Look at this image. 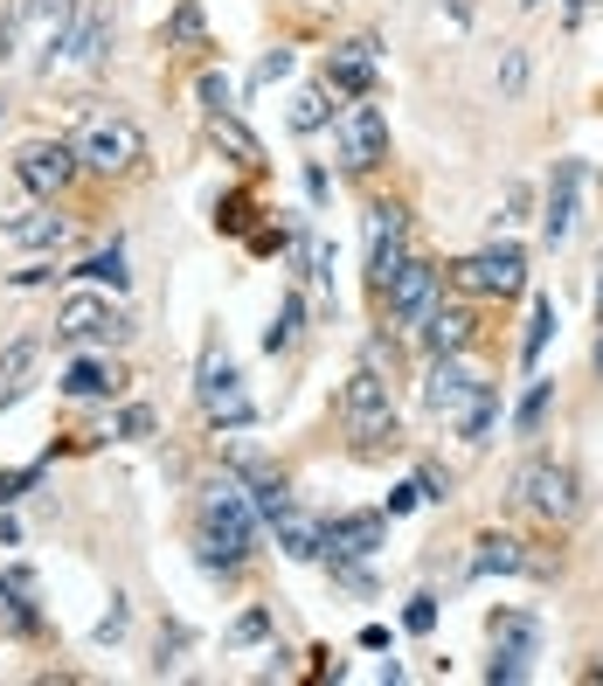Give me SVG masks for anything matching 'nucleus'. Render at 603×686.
<instances>
[{
	"label": "nucleus",
	"instance_id": "obj_32",
	"mask_svg": "<svg viewBox=\"0 0 603 686\" xmlns=\"http://www.w3.org/2000/svg\"><path fill=\"white\" fill-rule=\"evenodd\" d=\"M493 645H520V652H534V645H541V624H534V617H514V610H500V617H493Z\"/></svg>",
	"mask_w": 603,
	"mask_h": 686
},
{
	"label": "nucleus",
	"instance_id": "obj_43",
	"mask_svg": "<svg viewBox=\"0 0 603 686\" xmlns=\"http://www.w3.org/2000/svg\"><path fill=\"white\" fill-rule=\"evenodd\" d=\"M28 486H35V465H28V471H0V506H14Z\"/></svg>",
	"mask_w": 603,
	"mask_h": 686
},
{
	"label": "nucleus",
	"instance_id": "obj_17",
	"mask_svg": "<svg viewBox=\"0 0 603 686\" xmlns=\"http://www.w3.org/2000/svg\"><path fill=\"white\" fill-rule=\"evenodd\" d=\"M472 576H549V562H541V555H527V541H520V534H479Z\"/></svg>",
	"mask_w": 603,
	"mask_h": 686
},
{
	"label": "nucleus",
	"instance_id": "obj_15",
	"mask_svg": "<svg viewBox=\"0 0 603 686\" xmlns=\"http://www.w3.org/2000/svg\"><path fill=\"white\" fill-rule=\"evenodd\" d=\"M374 56H382V42H374V35H354V42H341V49L327 56V90L374 98Z\"/></svg>",
	"mask_w": 603,
	"mask_h": 686
},
{
	"label": "nucleus",
	"instance_id": "obj_5",
	"mask_svg": "<svg viewBox=\"0 0 603 686\" xmlns=\"http://www.w3.org/2000/svg\"><path fill=\"white\" fill-rule=\"evenodd\" d=\"M333 160L347 167V174H374V167L389 160V111L374 98H354L333 111Z\"/></svg>",
	"mask_w": 603,
	"mask_h": 686
},
{
	"label": "nucleus",
	"instance_id": "obj_28",
	"mask_svg": "<svg viewBox=\"0 0 603 686\" xmlns=\"http://www.w3.org/2000/svg\"><path fill=\"white\" fill-rule=\"evenodd\" d=\"M298 333H306V305L285 298V305H278V319L263 327V354H292V347H298Z\"/></svg>",
	"mask_w": 603,
	"mask_h": 686
},
{
	"label": "nucleus",
	"instance_id": "obj_4",
	"mask_svg": "<svg viewBox=\"0 0 603 686\" xmlns=\"http://www.w3.org/2000/svg\"><path fill=\"white\" fill-rule=\"evenodd\" d=\"M514 492H520V506L541 513L549 527H569L576 513H582V479H576V465H562V457H549V451L520 465Z\"/></svg>",
	"mask_w": 603,
	"mask_h": 686
},
{
	"label": "nucleus",
	"instance_id": "obj_38",
	"mask_svg": "<svg viewBox=\"0 0 603 686\" xmlns=\"http://www.w3.org/2000/svg\"><path fill=\"white\" fill-rule=\"evenodd\" d=\"M14 56H22V0L0 8V63H14Z\"/></svg>",
	"mask_w": 603,
	"mask_h": 686
},
{
	"label": "nucleus",
	"instance_id": "obj_23",
	"mask_svg": "<svg viewBox=\"0 0 603 686\" xmlns=\"http://www.w3.org/2000/svg\"><path fill=\"white\" fill-rule=\"evenodd\" d=\"M35 368H42V333H22V340H8V347H0V409L28 389Z\"/></svg>",
	"mask_w": 603,
	"mask_h": 686
},
{
	"label": "nucleus",
	"instance_id": "obj_42",
	"mask_svg": "<svg viewBox=\"0 0 603 686\" xmlns=\"http://www.w3.org/2000/svg\"><path fill=\"white\" fill-rule=\"evenodd\" d=\"M119 638H125V603L111 597V610L98 617V645H119Z\"/></svg>",
	"mask_w": 603,
	"mask_h": 686
},
{
	"label": "nucleus",
	"instance_id": "obj_45",
	"mask_svg": "<svg viewBox=\"0 0 603 686\" xmlns=\"http://www.w3.org/2000/svg\"><path fill=\"white\" fill-rule=\"evenodd\" d=\"M417 486H423V500H451V471H438V465H423Z\"/></svg>",
	"mask_w": 603,
	"mask_h": 686
},
{
	"label": "nucleus",
	"instance_id": "obj_48",
	"mask_svg": "<svg viewBox=\"0 0 603 686\" xmlns=\"http://www.w3.org/2000/svg\"><path fill=\"white\" fill-rule=\"evenodd\" d=\"M596 319H603V278H596Z\"/></svg>",
	"mask_w": 603,
	"mask_h": 686
},
{
	"label": "nucleus",
	"instance_id": "obj_18",
	"mask_svg": "<svg viewBox=\"0 0 603 686\" xmlns=\"http://www.w3.org/2000/svg\"><path fill=\"white\" fill-rule=\"evenodd\" d=\"M263 527L278 534V548H285L292 562H319V555H327V520H312V513H306V506H292V500L278 506Z\"/></svg>",
	"mask_w": 603,
	"mask_h": 686
},
{
	"label": "nucleus",
	"instance_id": "obj_41",
	"mask_svg": "<svg viewBox=\"0 0 603 686\" xmlns=\"http://www.w3.org/2000/svg\"><path fill=\"white\" fill-rule=\"evenodd\" d=\"M119 437H153V409L146 403H132V409H119V424H111Z\"/></svg>",
	"mask_w": 603,
	"mask_h": 686
},
{
	"label": "nucleus",
	"instance_id": "obj_51",
	"mask_svg": "<svg viewBox=\"0 0 603 686\" xmlns=\"http://www.w3.org/2000/svg\"><path fill=\"white\" fill-rule=\"evenodd\" d=\"M520 8H541V0H520Z\"/></svg>",
	"mask_w": 603,
	"mask_h": 686
},
{
	"label": "nucleus",
	"instance_id": "obj_49",
	"mask_svg": "<svg viewBox=\"0 0 603 686\" xmlns=\"http://www.w3.org/2000/svg\"><path fill=\"white\" fill-rule=\"evenodd\" d=\"M596 375H603V340H596Z\"/></svg>",
	"mask_w": 603,
	"mask_h": 686
},
{
	"label": "nucleus",
	"instance_id": "obj_11",
	"mask_svg": "<svg viewBox=\"0 0 603 686\" xmlns=\"http://www.w3.org/2000/svg\"><path fill=\"white\" fill-rule=\"evenodd\" d=\"M438 298H444V264H430V257H417V250H409L403 271L382 284L389 319H403V327H423V313H430Z\"/></svg>",
	"mask_w": 603,
	"mask_h": 686
},
{
	"label": "nucleus",
	"instance_id": "obj_50",
	"mask_svg": "<svg viewBox=\"0 0 603 686\" xmlns=\"http://www.w3.org/2000/svg\"><path fill=\"white\" fill-rule=\"evenodd\" d=\"M0 119H8V98H0Z\"/></svg>",
	"mask_w": 603,
	"mask_h": 686
},
{
	"label": "nucleus",
	"instance_id": "obj_25",
	"mask_svg": "<svg viewBox=\"0 0 603 686\" xmlns=\"http://www.w3.org/2000/svg\"><path fill=\"white\" fill-rule=\"evenodd\" d=\"M527 76H534V49H527V42H506V49H500V70H493V98H500V105H520V98H527Z\"/></svg>",
	"mask_w": 603,
	"mask_h": 686
},
{
	"label": "nucleus",
	"instance_id": "obj_35",
	"mask_svg": "<svg viewBox=\"0 0 603 686\" xmlns=\"http://www.w3.org/2000/svg\"><path fill=\"white\" fill-rule=\"evenodd\" d=\"M250 195H222L216 201V229H222V236H243V229H250Z\"/></svg>",
	"mask_w": 603,
	"mask_h": 686
},
{
	"label": "nucleus",
	"instance_id": "obj_13",
	"mask_svg": "<svg viewBox=\"0 0 603 686\" xmlns=\"http://www.w3.org/2000/svg\"><path fill=\"white\" fill-rule=\"evenodd\" d=\"M576 208H582V160H555L549 201H541V243L549 250H562L576 236Z\"/></svg>",
	"mask_w": 603,
	"mask_h": 686
},
{
	"label": "nucleus",
	"instance_id": "obj_8",
	"mask_svg": "<svg viewBox=\"0 0 603 686\" xmlns=\"http://www.w3.org/2000/svg\"><path fill=\"white\" fill-rule=\"evenodd\" d=\"M451 278H458L465 292H479V298H514V292H527V250L493 236L485 250H472L465 264H451Z\"/></svg>",
	"mask_w": 603,
	"mask_h": 686
},
{
	"label": "nucleus",
	"instance_id": "obj_2",
	"mask_svg": "<svg viewBox=\"0 0 603 686\" xmlns=\"http://www.w3.org/2000/svg\"><path fill=\"white\" fill-rule=\"evenodd\" d=\"M341 424L361 451H395L403 444V424H395V403H389V381L374 368H354L347 389H341Z\"/></svg>",
	"mask_w": 603,
	"mask_h": 686
},
{
	"label": "nucleus",
	"instance_id": "obj_24",
	"mask_svg": "<svg viewBox=\"0 0 603 686\" xmlns=\"http://www.w3.org/2000/svg\"><path fill=\"white\" fill-rule=\"evenodd\" d=\"M209 139H216L222 152H230V160L243 167V174H257V167H263V139H257V132L236 119V111H209Z\"/></svg>",
	"mask_w": 603,
	"mask_h": 686
},
{
	"label": "nucleus",
	"instance_id": "obj_36",
	"mask_svg": "<svg viewBox=\"0 0 603 686\" xmlns=\"http://www.w3.org/2000/svg\"><path fill=\"white\" fill-rule=\"evenodd\" d=\"M527 208H534V187H527V181H514V187H506V195H500V216H493V236H500V229H514V222L527 216Z\"/></svg>",
	"mask_w": 603,
	"mask_h": 686
},
{
	"label": "nucleus",
	"instance_id": "obj_39",
	"mask_svg": "<svg viewBox=\"0 0 603 686\" xmlns=\"http://www.w3.org/2000/svg\"><path fill=\"white\" fill-rule=\"evenodd\" d=\"M263 638H271V610H243L230 624V645H263Z\"/></svg>",
	"mask_w": 603,
	"mask_h": 686
},
{
	"label": "nucleus",
	"instance_id": "obj_7",
	"mask_svg": "<svg viewBox=\"0 0 603 686\" xmlns=\"http://www.w3.org/2000/svg\"><path fill=\"white\" fill-rule=\"evenodd\" d=\"M361 250H368V292L382 298V284L403 271V257H409V208L403 201H368Z\"/></svg>",
	"mask_w": 603,
	"mask_h": 686
},
{
	"label": "nucleus",
	"instance_id": "obj_29",
	"mask_svg": "<svg viewBox=\"0 0 603 686\" xmlns=\"http://www.w3.org/2000/svg\"><path fill=\"white\" fill-rule=\"evenodd\" d=\"M70 278H84V284H111V292H125V250H119V243H111V250H98V257H84L77 264V271H70Z\"/></svg>",
	"mask_w": 603,
	"mask_h": 686
},
{
	"label": "nucleus",
	"instance_id": "obj_3",
	"mask_svg": "<svg viewBox=\"0 0 603 686\" xmlns=\"http://www.w3.org/2000/svg\"><path fill=\"white\" fill-rule=\"evenodd\" d=\"M70 146H77V160L90 174H132V167L146 160V132L132 125L125 111H90Z\"/></svg>",
	"mask_w": 603,
	"mask_h": 686
},
{
	"label": "nucleus",
	"instance_id": "obj_21",
	"mask_svg": "<svg viewBox=\"0 0 603 686\" xmlns=\"http://www.w3.org/2000/svg\"><path fill=\"white\" fill-rule=\"evenodd\" d=\"M104 56H111V8H104V0H84L77 35H70V63H77V70H104Z\"/></svg>",
	"mask_w": 603,
	"mask_h": 686
},
{
	"label": "nucleus",
	"instance_id": "obj_30",
	"mask_svg": "<svg viewBox=\"0 0 603 686\" xmlns=\"http://www.w3.org/2000/svg\"><path fill=\"white\" fill-rule=\"evenodd\" d=\"M549 395H555V381H541V375H534V389H527V395H520V409H514V430H520V437H534V430H541V416H549Z\"/></svg>",
	"mask_w": 603,
	"mask_h": 686
},
{
	"label": "nucleus",
	"instance_id": "obj_20",
	"mask_svg": "<svg viewBox=\"0 0 603 686\" xmlns=\"http://www.w3.org/2000/svg\"><path fill=\"white\" fill-rule=\"evenodd\" d=\"M28 597H35V576L28 568H8V576H0V632H14V638L42 632V610H35Z\"/></svg>",
	"mask_w": 603,
	"mask_h": 686
},
{
	"label": "nucleus",
	"instance_id": "obj_9",
	"mask_svg": "<svg viewBox=\"0 0 603 686\" xmlns=\"http://www.w3.org/2000/svg\"><path fill=\"white\" fill-rule=\"evenodd\" d=\"M125 333H132L125 305H111L98 292H77V298L56 305V340L63 347H104V340H125Z\"/></svg>",
	"mask_w": 603,
	"mask_h": 686
},
{
	"label": "nucleus",
	"instance_id": "obj_33",
	"mask_svg": "<svg viewBox=\"0 0 603 686\" xmlns=\"http://www.w3.org/2000/svg\"><path fill=\"white\" fill-rule=\"evenodd\" d=\"M319 125H333L327 90H298V98H292V132H319Z\"/></svg>",
	"mask_w": 603,
	"mask_h": 686
},
{
	"label": "nucleus",
	"instance_id": "obj_34",
	"mask_svg": "<svg viewBox=\"0 0 603 686\" xmlns=\"http://www.w3.org/2000/svg\"><path fill=\"white\" fill-rule=\"evenodd\" d=\"M527 659H534V652H520V645H493V665H485V679H506V686H514V679H527Z\"/></svg>",
	"mask_w": 603,
	"mask_h": 686
},
{
	"label": "nucleus",
	"instance_id": "obj_12",
	"mask_svg": "<svg viewBox=\"0 0 603 686\" xmlns=\"http://www.w3.org/2000/svg\"><path fill=\"white\" fill-rule=\"evenodd\" d=\"M485 395V381L465 368V354H444V360H430V381H423V409L438 416V424H458L465 409H472Z\"/></svg>",
	"mask_w": 603,
	"mask_h": 686
},
{
	"label": "nucleus",
	"instance_id": "obj_31",
	"mask_svg": "<svg viewBox=\"0 0 603 686\" xmlns=\"http://www.w3.org/2000/svg\"><path fill=\"white\" fill-rule=\"evenodd\" d=\"M167 49H201V0H181L167 22Z\"/></svg>",
	"mask_w": 603,
	"mask_h": 686
},
{
	"label": "nucleus",
	"instance_id": "obj_22",
	"mask_svg": "<svg viewBox=\"0 0 603 686\" xmlns=\"http://www.w3.org/2000/svg\"><path fill=\"white\" fill-rule=\"evenodd\" d=\"M63 395H77V403H98V395H119L125 389V375L111 368V360H98V354H77L63 368V381H56Z\"/></svg>",
	"mask_w": 603,
	"mask_h": 686
},
{
	"label": "nucleus",
	"instance_id": "obj_6",
	"mask_svg": "<svg viewBox=\"0 0 603 686\" xmlns=\"http://www.w3.org/2000/svg\"><path fill=\"white\" fill-rule=\"evenodd\" d=\"M195 395H201V416H209L216 430H250V416H257V403H250V389H243V375H236V360L222 354V347H209L201 354V375H195Z\"/></svg>",
	"mask_w": 603,
	"mask_h": 686
},
{
	"label": "nucleus",
	"instance_id": "obj_26",
	"mask_svg": "<svg viewBox=\"0 0 603 686\" xmlns=\"http://www.w3.org/2000/svg\"><path fill=\"white\" fill-rule=\"evenodd\" d=\"M493 424H500V389H493V381H485V395H479V403L465 409V416H458V424H451V430H458L465 444L479 451V444H493Z\"/></svg>",
	"mask_w": 603,
	"mask_h": 686
},
{
	"label": "nucleus",
	"instance_id": "obj_27",
	"mask_svg": "<svg viewBox=\"0 0 603 686\" xmlns=\"http://www.w3.org/2000/svg\"><path fill=\"white\" fill-rule=\"evenodd\" d=\"M549 333H555V298L541 292L534 305H527V340H520V360H527V368H541V347H549Z\"/></svg>",
	"mask_w": 603,
	"mask_h": 686
},
{
	"label": "nucleus",
	"instance_id": "obj_40",
	"mask_svg": "<svg viewBox=\"0 0 603 686\" xmlns=\"http://www.w3.org/2000/svg\"><path fill=\"white\" fill-rule=\"evenodd\" d=\"M403 624H409V632H438V597H409V610H403Z\"/></svg>",
	"mask_w": 603,
	"mask_h": 686
},
{
	"label": "nucleus",
	"instance_id": "obj_37",
	"mask_svg": "<svg viewBox=\"0 0 603 686\" xmlns=\"http://www.w3.org/2000/svg\"><path fill=\"white\" fill-rule=\"evenodd\" d=\"M201 111H236V84L222 70H201Z\"/></svg>",
	"mask_w": 603,
	"mask_h": 686
},
{
	"label": "nucleus",
	"instance_id": "obj_47",
	"mask_svg": "<svg viewBox=\"0 0 603 686\" xmlns=\"http://www.w3.org/2000/svg\"><path fill=\"white\" fill-rule=\"evenodd\" d=\"M444 8H451V22H458V28L472 22V0H444Z\"/></svg>",
	"mask_w": 603,
	"mask_h": 686
},
{
	"label": "nucleus",
	"instance_id": "obj_10",
	"mask_svg": "<svg viewBox=\"0 0 603 686\" xmlns=\"http://www.w3.org/2000/svg\"><path fill=\"white\" fill-rule=\"evenodd\" d=\"M77 174H84V160H77V146H70V139H28L22 152H14V181H22L35 201L70 195V181H77Z\"/></svg>",
	"mask_w": 603,
	"mask_h": 686
},
{
	"label": "nucleus",
	"instance_id": "obj_19",
	"mask_svg": "<svg viewBox=\"0 0 603 686\" xmlns=\"http://www.w3.org/2000/svg\"><path fill=\"white\" fill-rule=\"evenodd\" d=\"M423 347H430V360H444V354H465V347H472V333H479V319L472 313H465V305H430V313H423Z\"/></svg>",
	"mask_w": 603,
	"mask_h": 686
},
{
	"label": "nucleus",
	"instance_id": "obj_1",
	"mask_svg": "<svg viewBox=\"0 0 603 686\" xmlns=\"http://www.w3.org/2000/svg\"><path fill=\"white\" fill-rule=\"evenodd\" d=\"M195 548H201V568H209V576H236V568L257 555V506H250V492H243L236 479H216L209 492H201Z\"/></svg>",
	"mask_w": 603,
	"mask_h": 686
},
{
	"label": "nucleus",
	"instance_id": "obj_44",
	"mask_svg": "<svg viewBox=\"0 0 603 686\" xmlns=\"http://www.w3.org/2000/svg\"><path fill=\"white\" fill-rule=\"evenodd\" d=\"M278 76H292V49H271L257 63V84H278Z\"/></svg>",
	"mask_w": 603,
	"mask_h": 686
},
{
	"label": "nucleus",
	"instance_id": "obj_46",
	"mask_svg": "<svg viewBox=\"0 0 603 686\" xmlns=\"http://www.w3.org/2000/svg\"><path fill=\"white\" fill-rule=\"evenodd\" d=\"M417 500H423V486H417V479H409V486H395V492H389V520H403V513L417 506Z\"/></svg>",
	"mask_w": 603,
	"mask_h": 686
},
{
	"label": "nucleus",
	"instance_id": "obj_16",
	"mask_svg": "<svg viewBox=\"0 0 603 686\" xmlns=\"http://www.w3.org/2000/svg\"><path fill=\"white\" fill-rule=\"evenodd\" d=\"M0 236L22 243V250H63V216H56V201H35V208H0Z\"/></svg>",
	"mask_w": 603,
	"mask_h": 686
},
{
	"label": "nucleus",
	"instance_id": "obj_14",
	"mask_svg": "<svg viewBox=\"0 0 603 686\" xmlns=\"http://www.w3.org/2000/svg\"><path fill=\"white\" fill-rule=\"evenodd\" d=\"M382 541H389V513H333L327 520V555L368 562V555H382Z\"/></svg>",
	"mask_w": 603,
	"mask_h": 686
}]
</instances>
